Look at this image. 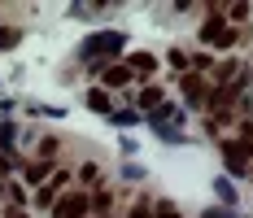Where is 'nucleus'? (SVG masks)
Here are the masks:
<instances>
[{
  "instance_id": "3",
  "label": "nucleus",
  "mask_w": 253,
  "mask_h": 218,
  "mask_svg": "<svg viewBox=\"0 0 253 218\" xmlns=\"http://www.w3.org/2000/svg\"><path fill=\"white\" fill-rule=\"evenodd\" d=\"M48 214L52 218H87V214H92V196H87V192H70V196H61Z\"/></svg>"
},
{
  "instance_id": "11",
  "label": "nucleus",
  "mask_w": 253,
  "mask_h": 218,
  "mask_svg": "<svg viewBox=\"0 0 253 218\" xmlns=\"http://www.w3.org/2000/svg\"><path fill=\"white\" fill-rule=\"evenodd\" d=\"M57 148H61V140H57V135H44V140H40V162L57 157Z\"/></svg>"
},
{
  "instance_id": "20",
  "label": "nucleus",
  "mask_w": 253,
  "mask_h": 218,
  "mask_svg": "<svg viewBox=\"0 0 253 218\" xmlns=\"http://www.w3.org/2000/svg\"><path fill=\"white\" fill-rule=\"evenodd\" d=\"M157 218H179V214L170 210V205H166V201H162V214H157Z\"/></svg>"
},
{
  "instance_id": "4",
  "label": "nucleus",
  "mask_w": 253,
  "mask_h": 218,
  "mask_svg": "<svg viewBox=\"0 0 253 218\" xmlns=\"http://www.w3.org/2000/svg\"><path fill=\"white\" fill-rule=\"evenodd\" d=\"M223 162H227L231 174H245L253 162V144H245V140H223Z\"/></svg>"
},
{
  "instance_id": "16",
  "label": "nucleus",
  "mask_w": 253,
  "mask_h": 218,
  "mask_svg": "<svg viewBox=\"0 0 253 218\" xmlns=\"http://www.w3.org/2000/svg\"><path fill=\"white\" fill-rule=\"evenodd\" d=\"M109 205H114L109 192H92V210H109Z\"/></svg>"
},
{
  "instance_id": "12",
  "label": "nucleus",
  "mask_w": 253,
  "mask_h": 218,
  "mask_svg": "<svg viewBox=\"0 0 253 218\" xmlns=\"http://www.w3.org/2000/svg\"><path fill=\"white\" fill-rule=\"evenodd\" d=\"M87 105H92V109H109V92H105V87H92V92H87Z\"/></svg>"
},
{
  "instance_id": "13",
  "label": "nucleus",
  "mask_w": 253,
  "mask_h": 218,
  "mask_svg": "<svg viewBox=\"0 0 253 218\" xmlns=\"http://www.w3.org/2000/svg\"><path fill=\"white\" fill-rule=\"evenodd\" d=\"M153 214V196H140L135 205H131V218H149Z\"/></svg>"
},
{
  "instance_id": "2",
  "label": "nucleus",
  "mask_w": 253,
  "mask_h": 218,
  "mask_svg": "<svg viewBox=\"0 0 253 218\" xmlns=\"http://www.w3.org/2000/svg\"><path fill=\"white\" fill-rule=\"evenodd\" d=\"M201 40L210 48H231V44H236V26H227V18H223L218 9H210V22L201 26Z\"/></svg>"
},
{
  "instance_id": "10",
  "label": "nucleus",
  "mask_w": 253,
  "mask_h": 218,
  "mask_svg": "<svg viewBox=\"0 0 253 218\" xmlns=\"http://www.w3.org/2000/svg\"><path fill=\"white\" fill-rule=\"evenodd\" d=\"M140 105L144 109H162V87H144L140 92Z\"/></svg>"
},
{
  "instance_id": "6",
  "label": "nucleus",
  "mask_w": 253,
  "mask_h": 218,
  "mask_svg": "<svg viewBox=\"0 0 253 218\" xmlns=\"http://www.w3.org/2000/svg\"><path fill=\"white\" fill-rule=\"evenodd\" d=\"M61 188H66V174H52V183H40L35 205H40V210H52V205L61 201Z\"/></svg>"
},
{
  "instance_id": "5",
  "label": "nucleus",
  "mask_w": 253,
  "mask_h": 218,
  "mask_svg": "<svg viewBox=\"0 0 253 218\" xmlns=\"http://www.w3.org/2000/svg\"><path fill=\"white\" fill-rule=\"evenodd\" d=\"M179 87H183V100H188L192 109H201L205 100H210V92H205V83H201V74H183V79H179Z\"/></svg>"
},
{
  "instance_id": "9",
  "label": "nucleus",
  "mask_w": 253,
  "mask_h": 218,
  "mask_svg": "<svg viewBox=\"0 0 253 218\" xmlns=\"http://www.w3.org/2000/svg\"><path fill=\"white\" fill-rule=\"evenodd\" d=\"M149 74V70H157V57H153V52H131V74Z\"/></svg>"
},
{
  "instance_id": "18",
  "label": "nucleus",
  "mask_w": 253,
  "mask_h": 218,
  "mask_svg": "<svg viewBox=\"0 0 253 218\" xmlns=\"http://www.w3.org/2000/svg\"><path fill=\"white\" fill-rule=\"evenodd\" d=\"M210 66H214V61H210V52H197V57H192V70H210Z\"/></svg>"
},
{
  "instance_id": "8",
  "label": "nucleus",
  "mask_w": 253,
  "mask_h": 218,
  "mask_svg": "<svg viewBox=\"0 0 253 218\" xmlns=\"http://www.w3.org/2000/svg\"><path fill=\"white\" fill-rule=\"evenodd\" d=\"M48 170H52V162H40V157H35V162H26V183H44V179H48Z\"/></svg>"
},
{
  "instance_id": "17",
  "label": "nucleus",
  "mask_w": 253,
  "mask_h": 218,
  "mask_svg": "<svg viewBox=\"0 0 253 218\" xmlns=\"http://www.w3.org/2000/svg\"><path fill=\"white\" fill-rule=\"evenodd\" d=\"M13 44H18V31H4L0 26V48H13Z\"/></svg>"
},
{
  "instance_id": "7",
  "label": "nucleus",
  "mask_w": 253,
  "mask_h": 218,
  "mask_svg": "<svg viewBox=\"0 0 253 218\" xmlns=\"http://www.w3.org/2000/svg\"><path fill=\"white\" fill-rule=\"evenodd\" d=\"M131 83V66H105V87H126Z\"/></svg>"
},
{
  "instance_id": "19",
  "label": "nucleus",
  "mask_w": 253,
  "mask_h": 218,
  "mask_svg": "<svg viewBox=\"0 0 253 218\" xmlns=\"http://www.w3.org/2000/svg\"><path fill=\"white\" fill-rule=\"evenodd\" d=\"M9 170H13V162H9V157L0 153V174H9Z\"/></svg>"
},
{
  "instance_id": "15",
  "label": "nucleus",
  "mask_w": 253,
  "mask_h": 218,
  "mask_svg": "<svg viewBox=\"0 0 253 218\" xmlns=\"http://www.w3.org/2000/svg\"><path fill=\"white\" fill-rule=\"evenodd\" d=\"M96 179H101V170L92 166V162H87V166L79 170V183H96Z\"/></svg>"
},
{
  "instance_id": "14",
  "label": "nucleus",
  "mask_w": 253,
  "mask_h": 218,
  "mask_svg": "<svg viewBox=\"0 0 253 218\" xmlns=\"http://www.w3.org/2000/svg\"><path fill=\"white\" fill-rule=\"evenodd\" d=\"M170 66L188 74V52H183V48H170Z\"/></svg>"
},
{
  "instance_id": "1",
  "label": "nucleus",
  "mask_w": 253,
  "mask_h": 218,
  "mask_svg": "<svg viewBox=\"0 0 253 218\" xmlns=\"http://www.w3.org/2000/svg\"><path fill=\"white\" fill-rule=\"evenodd\" d=\"M118 52H123V31H101V35H92V40L83 44L87 66H96V70H105V61L118 57Z\"/></svg>"
}]
</instances>
